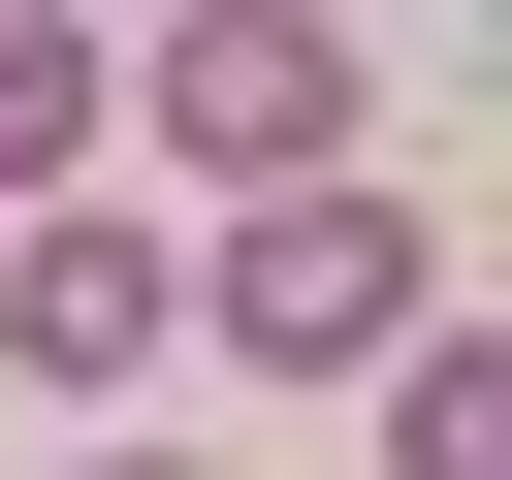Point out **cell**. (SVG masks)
<instances>
[{
    "instance_id": "1",
    "label": "cell",
    "mask_w": 512,
    "mask_h": 480,
    "mask_svg": "<svg viewBox=\"0 0 512 480\" xmlns=\"http://www.w3.org/2000/svg\"><path fill=\"white\" fill-rule=\"evenodd\" d=\"M96 128H160V160H224V224H256V192H320V160H352V32H320V0H224V32H160V64H96Z\"/></svg>"
},
{
    "instance_id": "2",
    "label": "cell",
    "mask_w": 512,
    "mask_h": 480,
    "mask_svg": "<svg viewBox=\"0 0 512 480\" xmlns=\"http://www.w3.org/2000/svg\"><path fill=\"white\" fill-rule=\"evenodd\" d=\"M192 320H224L256 384H352V352H416V224H384V192L320 160V192H256V224L192 256Z\"/></svg>"
},
{
    "instance_id": "3",
    "label": "cell",
    "mask_w": 512,
    "mask_h": 480,
    "mask_svg": "<svg viewBox=\"0 0 512 480\" xmlns=\"http://www.w3.org/2000/svg\"><path fill=\"white\" fill-rule=\"evenodd\" d=\"M160 320H192V256H160L128 192H64V224H0V352H32V384H128Z\"/></svg>"
},
{
    "instance_id": "4",
    "label": "cell",
    "mask_w": 512,
    "mask_h": 480,
    "mask_svg": "<svg viewBox=\"0 0 512 480\" xmlns=\"http://www.w3.org/2000/svg\"><path fill=\"white\" fill-rule=\"evenodd\" d=\"M96 160H128V128H96V32H64V0H0V224H64Z\"/></svg>"
},
{
    "instance_id": "5",
    "label": "cell",
    "mask_w": 512,
    "mask_h": 480,
    "mask_svg": "<svg viewBox=\"0 0 512 480\" xmlns=\"http://www.w3.org/2000/svg\"><path fill=\"white\" fill-rule=\"evenodd\" d=\"M384 480H512V352L416 320V352H384Z\"/></svg>"
},
{
    "instance_id": "6",
    "label": "cell",
    "mask_w": 512,
    "mask_h": 480,
    "mask_svg": "<svg viewBox=\"0 0 512 480\" xmlns=\"http://www.w3.org/2000/svg\"><path fill=\"white\" fill-rule=\"evenodd\" d=\"M96 480H192V448H96Z\"/></svg>"
}]
</instances>
